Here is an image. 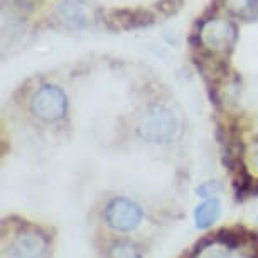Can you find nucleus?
<instances>
[{"mask_svg":"<svg viewBox=\"0 0 258 258\" xmlns=\"http://www.w3.org/2000/svg\"><path fill=\"white\" fill-rule=\"evenodd\" d=\"M209 255H211V246H209L206 251H203L198 258H209ZM213 258H230V256H228V253L221 250H213Z\"/></svg>","mask_w":258,"mask_h":258,"instance_id":"13","label":"nucleus"},{"mask_svg":"<svg viewBox=\"0 0 258 258\" xmlns=\"http://www.w3.org/2000/svg\"><path fill=\"white\" fill-rule=\"evenodd\" d=\"M108 258H142V250L139 245H135L134 241L128 240H118L113 241L108 246Z\"/></svg>","mask_w":258,"mask_h":258,"instance_id":"10","label":"nucleus"},{"mask_svg":"<svg viewBox=\"0 0 258 258\" xmlns=\"http://www.w3.org/2000/svg\"><path fill=\"white\" fill-rule=\"evenodd\" d=\"M57 17L61 22L73 29L85 27L88 24V16H86V7L78 0H66L57 7Z\"/></svg>","mask_w":258,"mask_h":258,"instance_id":"6","label":"nucleus"},{"mask_svg":"<svg viewBox=\"0 0 258 258\" xmlns=\"http://www.w3.org/2000/svg\"><path fill=\"white\" fill-rule=\"evenodd\" d=\"M49 241L36 230H21L11 245L12 258H46Z\"/></svg>","mask_w":258,"mask_h":258,"instance_id":"5","label":"nucleus"},{"mask_svg":"<svg viewBox=\"0 0 258 258\" xmlns=\"http://www.w3.org/2000/svg\"><path fill=\"white\" fill-rule=\"evenodd\" d=\"M66 95L57 86L46 85L32 96L31 108L37 118L44 121H57L66 113Z\"/></svg>","mask_w":258,"mask_h":258,"instance_id":"3","label":"nucleus"},{"mask_svg":"<svg viewBox=\"0 0 258 258\" xmlns=\"http://www.w3.org/2000/svg\"><path fill=\"white\" fill-rule=\"evenodd\" d=\"M216 243H220L221 246L228 248V250H236L240 246H245L246 243L251 240V231H248L243 226H235V228H221L214 233Z\"/></svg>","mask_w":258,"mask_h":258,"instance_id":"7","label":"nucleus"},{"mask_svg":"<svg viewBox=\"0 0 258 258\" xmlns=\"http://www.w3.org/2000/svg\"><path fill=\"white\" fill-rule=\"evenodd\" d=\"M236 41L235 24L225 19H209L199 29V42L213 54H225Z\"/></svg>","mask_w":258,"mask_h":258,"instance_id":"2","label":"nucleus"},{"mask_svg":"<svg viewBox=\"0 0 258 258\" xmlns=\"http://www.w3.org/2000/svg\"><path fill=\"white\" fill-rule=\"evenodd\" d=\"M144 218V213L139 204H135L130 199L115 198L105 211V220L108 226L115 231H132L135 230Z\"/></svg>","mask_w":258,"mask_h":258,"instance_id":"4","label":"nucleus"},{"mask_svg":"<svg viewBox=\"0 0 258 258\" xmlns=\"http://www.w3.org/2000/svg\"><path fill=\"white\" fill-rule=\"evenodd\" d=\"M245 155H246V162L250 165V169L258 172V140L248 145Z\"/></svg>","mask_w":258,"mask_h":258,"instance_id":"11","label":"nucleus"},{"mask_svg":"<svg viewBox=\"0 0 258 258\" xmlns=\"http://www.w3.org/2000/svg\"><path fill=\"white\" fill-rule=\"evenodd\" d=\"M250 245H251V253H250V256H248V258H258V233L251 231Z\"/></svg>","mask_w":258,"mask_h":258,"instance_id":"14","label":"nucleus"},{"mask_svg":"<svg viewBox=\"0 0 258 258\" xmlns=\"http://www.w3.org/2000/svg\"><path fill=\"white\" fill-rule=\"evenodd\" d=\"M221 191V186L218 184L216 181H209V182H204L201 187L198 189V194L201 198H209V196H214Z\"/></svg>","mask_w":258,"mask_h":258,"instance_id":"12","label":"nucleus"},{"mask_svg":"<svg viewBox=\"0 0 258 258\" xmlns=\"http://www.w3.org/2000/svg\"><path fill=\"white\" fill-rule=\"evenodd\" d=\"M225 9L231 12L233 16L243 21H251L256 16L258 11V0H223Z\"/></svg>","mask_w":258,"mask_h":258,"instance_id":"9","label":"nucleus"},{"mask_svg":"<svg viewBox=\"0 0 258 258\" xmlns=\"http://www.w3.org/2000/svg\"><path fill=\"white\" fill-rule=\"evenodd\" d=\"M177 120L165 106L155 105L147 110L139 123V134L150 144H167L174 139Z\"/></svg>","mask_w":258,"mask_h":258,"instance_id":"1","label":"nucleus"},{"mask_svg":"<svg viewBox=\"0 0 258 258\" xmlns=\"http://www.w3.org/2000/svg\"><path fill=\"white\" fill-rule=\"evenodd\" d=\"M221 214V203L218 199H209L199 204L194 211V220H196V226L199 230H206L213 225L214 221L220 218Z\"/></svg>","mask_w":258,"mask_h":258,"instance_id":"8","label":"nucleus"}]
</instances>
